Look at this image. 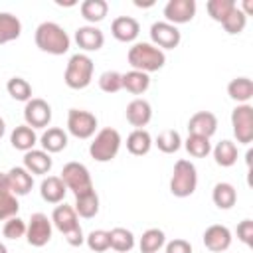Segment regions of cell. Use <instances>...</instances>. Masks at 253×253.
Returning a JSON list of instances; mask_svg holds the SVG:
<instances>
[{"mask_svg": "<svg viewBox=\"0 0 253 253\" xmlns=\"http://www.w3.org/2000/svg\"><path fill=\"white\" fill-rule=\"evenodd\" d=\"M34 40H36V45L49 55H63L69 51V45H71L67 32L55 22H42L36 28Z\"/></svg>", "mask_w": 253, "mask_h": 253, "instance_id": "obj_1", "label": "cell"}, {"mask_svg": "<svg viewBox=\"0 0 253 253\" xmlns=\"http://www.w3.org/2000/svg\"><path fill=\"white\" fill-rule=\"evenodd\" d=\"M126 59L132 69L142 71V73H152L164 67L166 53L148 42H136L132 43V47H128Z\"/></svg>", "mask_w": 253, "mask_h": 253, "instance_id": "obj_2", "label": "cell"}, {"mask_svg": "<svg viewBox=\"0 0 253 253\" xmlns=\"http://www.w3.org/2000/svg\"><path fill=\"white\" fill-rule=\"evenodd\" d=\"M93 59L87 53H73L67 61L65 73H63V81L69 89H85L89 87L91 79H93Z\"/></svg>", "mask_w": 253, "mask_h": 253, "instance_id": "obj_3", "label": "cell"}, {"mask_svg": "<svg viewBox=\"0 0 253 253\" xmlns=\"http://www.w3.org/2000/svg\"><path fill=\"white\" fill-rule=\"evenodd\" d=\"M196 188H198V170H196V166L190 160L180 158L174 164V170H172L170 194L174 198H188L196 192Z\"/></svg>", "mask_w": 253, "mask_h": 253, "instance_id": "obj_4", "label": "cell"}, {"mask_svg": "<svg viewBox=\"0 0 253 253\" xmlns=\"http://www.w3.org/2000/svg\"><path fill=\"white\" fill-rule=\"evenodd\" d=\"M121 132L117 128H111V126H105L101 128L95 138L91 140L89 144V154L93 160L97 162H111L119 150H121Z\"/></svg>", "mask_w": 253, "mask_h": 253, "instance_id": "obj_5", "label": "cell"}, {"mask_svg": "<svg viewBox=\"0 0 253 253\" xmlns=\"http://www.w3.org/2000/svg\"><path fill=\"white\" fill-rule=\"evenodd\" d=\"M65 184L67 190H71L75 196H81V194H87L93 188V180H91V174L87 170L85 164L81 162H67L63 168H61V176H59Z\"/></svg>", "mask_w": 253, "mask_h": 253, "instance_id": "obj_6", "label": "cell"}, {"mask_svg": "<svg viewBox=\"0 0 253 253\" xmlns=\"http://www.w3.org/2000/svg\"><path fill=\"white\" fill-rule=\"evenodd\" d=\"M67 130L75 138H91L97 130V117L83 109H69L67 113Z\"/></svg>", "mask_w": 253, "mask_h": 253, "instance_id": "obj_7", "label": "cell"}, {"mask_svg": "<svg viewBox=\"0 0 253 253\" xmlns=\"http://www.w3.org/2000/svg\"><path fill=\"white\" fill-rule=\"evenodd\" d=\"M231 126L239 144H249L253 140V107L249 103L237 105L231 111Z\"/></svg>", "mask_w": 253, "mask_h": 253, "instance_id": "obj_8", "label": "cell"}, {"mask_svg": "<svg viewBox=\"0 0 253 253\" xmlns=\"http://www.w3.org/2000/svg\"><path fill=\"white\" fill-rule=\"evenodd\" d=\"M51 233H53L51 219L42 211L32 213V217L28 221V227H26V241L32 247H43V245L49 243Z\"/></svg>", "mask_w": 253, "mask_h": 253, "instance_id": "obj_9", "label": "cell"}, {"mask_svg": "<svg viewBox=\"0 0 253 253\" xmlns=\"http://www.w3.org/2000/svg\"><path fill=\"white\" fill-rule=\"evenodd\" d=\"M24 121L34 130L36 128H45L51 123V107H49V103L40 99V97H32L24 107Z\"/></svg>", "mask_w": 253, "mask_h": 253, "instance_id": "obj_10", "label": "cell"}, {"mask_svg": "<svg viewBox=\"0 0 253 253\" xmlns=\"http://www.w3.org/2000/svg\"><path fill=\"white\" fill-rule=\"evenodd\" d=\"M150 40H152V45H156L158 49L164 51V49L178 47L182 34L176 26H172L168 22H154L150 26Z\"/></svg>", "mask_w": 253, "mask_h": 253, "instance_id": "obj_11", "label": "cell"}, {"mask_svg": "<svg viewBox=\"0 0 253 253\" xmlns=\"http://www.w3.org/2000/svg\"><path fill=\"white\" fill-rule=\"evenodd\" d=\"M196 16V0H168L164 6V22L176 26V24H188Z\"/></svg>", "mask_w": 253, "mask_h": 253, "instance_id": "obj_12", "label": "cell"}, {"mask_svg": "<svg viewBox=\"0 0 253 253\" xmlns=\"http://www.w3.org/2000/svg\"><path fill=\"white\" fill-rule=\"evenodd\" d=\"M204 245L211 253H225L231 245V231L221 223H213L204 231Z\"/></svg>", "mask_w": 253, "mask_h": 253, "instance_id": "obj_13", "label": "cell"}, {"mask_svg": "<svg viewBox=\"0 0 253 253\" xmlns=\"http://www.w3.org/2000/svg\"><path fill=\"white\" fill-rule=\"evenodd\" d=\"M217 130V117L210 111H198L188 121V134H198L211 138Z\"/></svg>", "mask_w": 253, "mask_h": 253, "instance_id": "obj_14", "label": "cell"}, {"mask_svg": "<svg viewBox=\"0 0 253 253\" xmlns=\"http://www.w3.org/2000/svg\"><path fill=\"white\" fill-rule=\"evenodd\" d=\"M111 34L117 42H123V43H130L138 38L140 34V24L130 18V16H117L111 24Z\"/></svg>", "mask_w": 253, "mask_h": 253, "instance_id": "obj_15", "label": "cell"}, {"mask_svg": "<svg viewBox=\"0 0 253 253\" xmlns=\"http://www.w3.org/2000/svg\"><path fill=\"white\" fill-rule=\"evenodd\" d=\"M75 43L83 49V51H97L103 47L105 43V36L97 26H79L75 30Z\"/></svg>", "mask_w": 253, "mask_h": 253, "instance_id": "obj_16", "label": "cell"}, {"mask_svg": "<svg viewBox=\"0 0 253 253\" xmlns=\"http://www.w3.org/2000/svg\"><path fill=\"white\" fill-rule=\"evenodd\" d=\"M126 121L134 126V128H142L150 123L152 119V107L146 99H132L128 105H126Z\"/></svg>", "mask_w": 253, "mask_h": 253, "instance_id": "obj_17", "label": "cell"}, {"mask_svg": "<svg viewBox=\"0 0 253 253\" xmlns=\"http://www.w3.org/2000/svg\"><path fill=\"white\" fill-rule=\"evenodd\" d=\"M49 219H51L53 227H55L57 231H61L63 235H65L67 231H71V229H75V227L79 225V217H77V213H75L73 206H67L65 202L53 208V211H51V217H49Z\"/></svg>", "mask_w": 253, "mask_h": 253, "instance_id": "obj_18", "label": "cell"}, {"mask_svg": "<svg viewBox=\"0 0 253 253\" xmlns=\"http://www.w3.org/2000/svg\"><path fill=\"white\" fill-rule=\"evenodd\" d=\"M8 176V188L14 196H26L30 194L34 186V176L24 168V166H14L6 172Z\"/></svg>", "mask_w": 253, "mask_h": 253, "instance_id": "obj_19", "label": "cell"}, {"mask_svg": "<svg viewBox=\"0 0 253 253\" xmlns=\"http://www.w3.org/2000/svg\"><path fill=\"white\" fill-rule=\"evenodd\" d=\"M53 166V160L51 156L45 152V150H38V148H32L28 152H24V168L34 176V174H47Z\"/></svg>", "mask_w": 253, "mask_h": 253, "instance_id": "obj_20", "label": "cell"}, {"mask_svg": "<svg viewBox=\"0 0 253 253\" xmlns=\"http://www.w3.org/2000/svg\"><path fill=\"white\" fill-rule=\"evenodd\" d=\"M67 188L59 176H47L40 184V196L47 204H61L65 200Z\"/></svg>", "mask_w": 253, "mask_h": 253, "instance_id": "obj_21", "label": "cell"}, {"mask_svg": "<svg viewBox=\"0 0 253 253\" xmlns=\"http://www.w3.org/2000/svg\"><path fill=\"white\" fill-rule=\"evenodd\" d=\"M40 144H42V150H45L47 154L61 152L67 146V132L63 128H59V126H49L40 136Z\"/></svg>", "mask_w": 253, "mask_h": 253, "instance_id": "obj_22", "label": "cell"}, {"mask_svg": "<svg viewBox=\"0 0 253 253\" xmlns=\"http://www.w3.org/2000/svg\"><path fill=\"white\" fill-rule=\"evenodd\" d=\"M36 142H38V134H36V130H34L32 126H28V125H18V126L12 130V134H10V144H12L16 150H22V152L32 150V148L36 146Z\"/></svg>", "mask_w": 253, "mask_h": 253, "instance_id": "obj_23", "label": "cell"}, {"mask_svg": "<svg viewBox=\"0 0 253 253\" xmlns=\"http://www.w3.org/2000/svg\"><path fill=\"white\" fill-rule=\"evenodd\" d=\"M152 148V136L148 130L144 128H134L128 136H126V150L134 156H144L148 154Z\"/></svg>", "mask_w": 253, "mask_h": 253, "instance_id": "obj_24", "label": "cell"}, {"mask_svg": "<svg viewBox=\"0 0 253 253\" xmlns=\"http://www.w3.org/2000/svg\"><path fill=\"white\" fill-rule=\"evenodd\" d=\"M22 34V22L10 12H0V45L18 40Z\"/></svg>", "mask_w": 253, "mask_h": 253, "instance_id": "obj_25", "label": "cell"}, {"mask_svg": "<svg viewBox=\"0 0 253 253\" xmlns=\"http://www.w3.org/2000/svg\"><path fill=\"white\" fill-rule=\"evenodd\" d=\"M211 200L219 210H231L237 202V190L229 182H217L211 190Z\"/></svg>", "mask_w": 253, "mask_h": 253, "instance_id": "obj_26", "label": "cell"}, {"mask_svg": "<svg viewBox=\"0 0 253 253\" xmlns=\"http://www.w3.org/2000/svg\"><path fill=\"white\" fill-rule=\"evenodd\" d=\"M77 217H83V219H91L99 213V196L95 190L87 192V194H81V196H75V206H73Z\"/></svg>", "mask_w": 253, "mask_h": 253, "instance_id": "obj_27", "label": "cell"}, {"mask_svg": "<svg viewBox=\"0 0 253 253\" xmlns=\"http://www.w3.org/2000/svg\"><path fill=\"white\" fill-rule=\"evenodd\" d=\"M227 95L237 101V105H245L253 97V81L249 77H235L227 85Z\"/></svg>", "mask_w": 253, "mask_h": 253, "instance_id": "obj_28", "label": "cell"}, {"mask_svg": "<svg viewBox=\"0 0 253 253\" xmlns=\"http://www.w3.org/2000/svg\"><path fill=\"white\" fill-rule=\"evenodd\" d=\"M211 152H213L215 164L221 166V168H229V166H233L237 162V146H235V142H231L227 138L225 140H219L211 148Z\"/></svg>", "mask_w": 253, "mask_h": 253, "instance_id": "obj_29", "label": "cell"}, {"mask_svg": "<svg viewBox=\"0 0 253 253\" xmlns=\"http://www.w3.org/2000/svg\"><path fill=\"white\" fill-rule=\"evenodd\" d=\"M150 87V75L130 69L126 73H123V89H126L132 95H142L146 89Z\"/></svg>", "mask_w": 253, "mask_h": 253, "instance_id": "obj_30", "label": "cell"}, {"mask_svg": "<svg viewBox=\"0 0 253 253\" xmlns=\"http://www.w3.org/2000/svg\"><path fill=\"white\" fill-rule=\"evenodd\" d=\"M166 245V235L162 229L158 227H150L142 233L140 241H138V247H140V253H158L162 247Z\"/></svg>", "mask_w": 253, "mask_h": 253, "instance_id": "obj_31", "label": "cell"}, {"mask_svg": "<svg viewBox=\"0 0 253 253\" xmlns=\"http://www.w3.org/2000/svg\"><path fill=\"white\" fill-rule=\"evenodd\" d=\"M79 10H81V16H83L91 26H95L97 22L105 20V16H107V12H109V4H107L105 0H85V2H81Z\"/></svg>", "mask_w": 253, "mask_h": 253, "instance_id": "obj_32", "label": "cell"}, {"mask_svg": "<svg viewBox=\"0 0 253 253\" xmlns=\"http://www.w3.org/2000/svg\"><path fill=\"white\" fill-rule=\"evenodd\" d=\"M109 235H111V249H115L117 253H128L136 243L134 233L126 227H113Z\"/></svg>", "mask_w": 253, "mask_h": 253, "instance_id": "obj_33", "label": "cell"}, {"mask_svg": "<svg viewBox=\"0 0 253 253\" xmlns=\"http://www.w3.org/2000/svg\"><path fill=\"white\" fill-rule=\"evenodd\" d=\"M152 144H156L158 150L164 152V154H174V152H178V150L182 148V136H180L178 130L166 128V130H162V132L156 136V140H154Z\"/></svg>", "mask_w": 253, "mask_h": 253, "instance_id": "obj_34", "label": "cell"}, {"mask_svg": "<svg viewBox=\"0 0 253 253\" xmlns=\"http://www.w3.org/2000/svg\"><path fill=\"white\" fill-rule=\"evenodd\" d=\"M6 91L14 101H22L28 103L32 99V85L24 79V77H12L6 83Z\"/></svg>", "mask_w": 253, "mask_h": 253, "instance_id": "obj_35", "label": "cell"}, {"mask_svg": "<svg viewBox=\"0 0 253 253\" xmlns=\"http://www.w3.org/2000/svg\"><path fill=\"white\" fill-rule=\"evenodd\" d=\"M184 148L188 150L190 156L194 158H204L211 152V142L210 138L206 136H198V134H188L186 142H184Z\"/></svg>", "mask_w": 253, "mask_h": 253, "instance_id": "obj_36", "label": "cell"}, {"mask_svg": "<svg viewBox=\"0 0 253 253\" xmlns=\"http://www.w3.org/2000/svg\"><path fill=\"white\" fill-rule=\"evenodd\" d=\"M237 4L233 2V0H208V4H206V10H208V14H210V18L213 20V22H223L231 12H233V8H235Z\"/></svg>", "mask_w": 253, "mask_h": 253, "instance_id": "obj_37", "label": "cell"}, {"mask_svg": "<svg viewBox=\"0 0 253 253\" xmlns=\"http://www.w3.org/2000/svg\"><path fill=\"white\" fill-rule=\"evenodd\" d=\"M99 89H101L103 93H109V95L119 93V91L123 89V73L113 71V69L103 71V73L99 75Z\"/></svg>", "mask_w": 253, "mask_h": 253, "instance_id": "obj_38", "label": "cell"}, {"mask_svg": "<svg viewBox=\"0 0 253 253\" xmlns=\"http://www.w3.org/2000/svg\"><path fill=\"white\" fill-rule=\"evenodd\" d=\"M245 24H247V16L241 12V8H239V6H235V8H233V12H231L223 22H221L223 30H225L227 34H231V36L241 34V32L245 30Z\"/></svg>", "mask_w": 253, "mask_h": 253, "instance_id": "obj_39", "label": "cell"}, {"mask_svg": "<svg viewBox=\"0 0 253 253\" xmlns=\"http://www.w3.org/2000/svg\"><path fill=\"white\" fill-rule=\"evenodd\" d=\"M85 243H87V247H89L91 251L103 253V251L111 249V235H109V231H105V229H93V231L85 237Z\"/></svg>", "mask_w": 253, "mask_h": 253, "instance_id": "obj_40", "label": "cell"}, {"mask_svg": "<svg viewBox=\"0 0 253 253\" xmlns=\"http://www.w3.org/2000/svg\"><path fill=\"white\" fill-rule=\"evenodd\" d=\"M26 227H28V223H26L22 217L14 215V217H10V219L4 221L2 233H4L6 239L16 241V239H20V237H26Z\"/></svg>", "mask_w": 253, "mask_h": 253, "instance_id": "obj_41", "label": "cell"}, {"mask_svg": "<svg viewBox=\"0 0 253 253\" xmlns=\"http://www.w3.org/2000/svg\"><path fill=\"white\" fill-rule=\"evenodd\" d=\"M20 204L12 192H0V221H6L14 215H18Z\"/></svg>", "mask_w": 253, "mask_h": 253, "instance_id": "obj_42", "label": "cell"}, {"mask_svg": "<svg viewBox=\"0 0 253 253\" xmlns=\"http://www.w3.org/2000/svg\"><path fill=\"white\" fill-rule=\"evenodd\" d=\"M235 233H237V239H239L241 243H245L247 247H253V221H251V219L239 221Z\"/></svg>", "mask_w": 253, "mask_h": 253, "instance_id": "obj_43", "label": "cell"}, {"mask_svg": "<svg viewBox=\"0 0 253 253\" xmlns=\"http://www.w3.org/2000/svg\"><path fill=\"white\" fill-rule=\"evenodd\" d=\"M166 251L164 253H192V245H190V241H186V239H172V241H168L166 245Z\"/></svg>", "mask_w": 253, "mask_h": 253, "instance_id": "obj_44", "label": "cell"}, {"mask_svg": "<svg viewBox=\"0 0 253 253\" xmlns=\"http://www.w3.org/2000/svg\"><path fill=\"white\" fill-rule=\"evenodd\" d=\"M65 241H67L71 247H81V245L85 243V235H83L81 225H77L75 229L67 231V233H65Z\"/></svg>", "mask_w": 253, "mask_h": 253, "instance_id": "obj_45", "label": "cell"}, {"mask_svg": "<svg viewBox=\"0 0 253 253\" xmlns=\"http://www.w3.org/2000/svg\"><path fill=\"white\" fill-rule=\"evenodd\" d=\"M0 192H10V188H8V176H6V172H0Z\"/></svg>", "mask_w": 253, "mask_h": 253, "instance_id": "obj_46", "label": "cell"}, {"mask_svg": "<svg viewBox=\"0 0 253 253\" xmlns=\"http://www.w3.org/2000/svg\"><path fill=\"white\" fill-rule=\"evenodd\" d=\"M251 10H253V4H251V0H245V2H243V8H241V12H243L245 16H249V14H251Z\"/></svg>", "mask_w": 253, "mask_h": 253, "instance_id": "obj_47", "label": "cell"}, {"mask_svg": "<svg viewBox=\"0 0 253 253\" xmlns=\"http://www.w3.org/2000/svg\"><path fill=\"white\" fill-rule=\"evenodd\" d=\"M4 132H6V123H4V119L0 117V138L4 136Z\"/></svg>", "mask_w": 253, "mask_h": 253, "instance_id": "obj_48", "label": "cell"}, {"mask_svg": "<svg viewBox=\"0 0 253 253\" xmlns=\"http://www.w3.org/2000/svg\"><path fill=\"white\" fill-rule=\"evenodd\" d=\"M0 253H8V247L4 243H0Z\"/></svg>", "mask_w": 253, "mask_h": 253, "instance_id": "obj_49", "label": "cell"}]
</instances>
